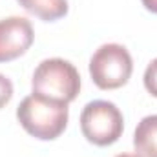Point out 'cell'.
<instances>
[{
    "label": "cell",
    "mask_w": 157,
    "mask_h": 157,
    "mask_svg": "<svg viewBox=\"0 0 157 157\" xmlns=\"http://www.w3.org/2000/svg\"><path fill=\"white\" fill-rule=\"evenodd\" d=\"M31 88L35 95L70 104L80 91V75L77 68L64 59H46L33 73Z\"/></svg>",
    "instance_id": "obj_2"
},
{
    "label": "cell",
    "mask_w": 157,
    "mask_h": 157,
    "mask_svg": "<svg viewBox=\"0 0 157 157\" xmlns=\"http://www.w3.org/2000/svg\"><path fill=\"white\" fill-rule=\"evenodd\" d=\"M70 110L66 102L44 99L40 95H28L17 108L20 126L40 141L57 139L68 126Z\"/></svg>",
    "instance_id": "obj_1"
},
{
    "label": "cell",
    "mask_w": 157,
    "mask_h": 157,
    "mask_svg": "<svg viewBox=\"0 0 157 157\" xmlns=\"http://www.w3.org/2000/svg\"><path fill=\"white\" fill-rule=\"evenodd\" d=\"M11 97H13V82L0 73V110L11 101Z\"/></svg>",
    "instance_id": "obj_9"
},
{
    "label": "cell",
    "mask_w": 157,
    "mask_h": 157,
    "mask_svg": "<svg viewBox=\"0 0 157 157\" xmlns=\"http://www.w3.org/2000/svg\"><path fill=\"white\" fill-rule=\"evenodd\" d=\"M122 130V113L110 101H91L80 113V132L86 141L95 146H110L117 143Z\"/></svg>",
    "instance_id": "obj_3"
},
{
    "label": "cell",
    "mask_w": 157,
    "mask_h": 157,
    "mask_svg": "<svg viewBox=\"0 0 157 157\" xmlns=\"http://www.w3.org/2000/svg\"><path fill=\"white\" fill-rule=\"evenodd\" d=\"M133 71L130 51L121 44H104L90 59V75L97 88L117 90L124 86Z\"/></svg>",
    "instance_id": "obj_4"
},
{
    "label": "cell",
    "mask_w": 157,
    "mask_h": 157,
    "mask_svg": "<svg viewBox=\"0 0 157 157\" xmlns=\"http://www.w3.org/2000/svg\"><path fill=\"white\" fill-rule=\"evenodd\" d=\"M20 2H24V0H18V4H20Z\"/></svg>",
    "instance_id": "obj_12"
},
{
    "label": "cell",
    "mask_w": 157,
    "mask_h": 157,
    "mask_svg": "<svg viewBox=\"0 0 157 157\" xmlns=\"http://www.w3.org/2000/svg\"><path fill=\"white\" fill-rule=\"evenodd\" d=\"M117 157H139L137 154H121V155H117Z\"/></svg>",
    "instance_id": "obj_11"
},
{
    "label": "cell",
    "mask_w": 157,
    "mask_h": 157,
    "mask_svg": "<svg viewBox=\"0 0 157 157\" xmlns=\"http://www.w3.org/2000/svg\"><path fill=\"white\" fill-rule=\"evenodd\" d=\"M33 26L24 17H7L0 20V62L22 57L33 44Z\"/></svg>",
    "instance_id": "obj_5"
},
{
    "label": "cell",
    "mask_w": 157,
    "mask_h": 157,
    "mask_svg": "<svg viewBox=\"0 0 157 157\" xmlns=\"http://www.w3.org/2000/svg\"><path fill=\"white\" fill-rule=\"evenodd\" d=\"M133 146L139 157H157V115L141 119L133 133Z\"/></svg>",
    "instance_id": "obj_6"
},
{
    "label": "cell",
    "mask_w": 157,
    "mask_h": 157,
    "mask_svg": "<svg viewBox=\"0 0 157 157\" xmlns=\"http://www.w3.org/2000/svg\"><path fill=\"white\" fill-rule=\"evenodd\" d=\"M144 88L150 95H154L157 99V59H154L148 66H146V71H144Z\"/></svg>",
    "instance_id": "obj_8"
},
{
    "label": "cell",
    "mask_w": 157,
    "mask_h": 157,
    "mask_svg": "<svg viewBox=\"0 0 157 157\" xmlns=\"http://www.w3.org/2000/svg\"><path fill=\"white\" fill-rule=\"evenodd\" d=\"M143 6L150 11V13H155L157 15V0H141Z\"/></svg>",
    "instance_id": "obj_10"
},
{
    "label": "cell",
    "mask_w": 157,
    "mask_h": 157,
    "mask_svg": "<svg viewBox=\"0 0 157 157\" xmlns=\"http://www.w3.org/2000/svg\"><path fill=\"white\" fill-rule=\"evenodd\" d=\"M20 6L46 22L59 20L68 13V0H24Z\"/></svg>",
    "instance_id": "obj_7"
}]
</instances>
